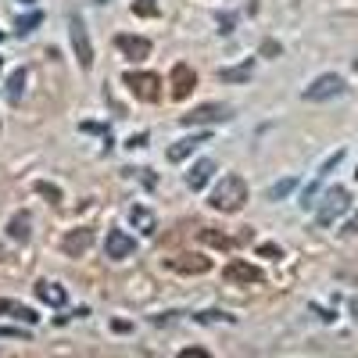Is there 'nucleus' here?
<instances>
[{"label":"nucleus","instance_id":"obj_20","mask_svg":"<svg viewBox=\"0 0 358 358\" xmlns=\"http://www.w3.org/2000/svg\"><path fill=\"white\" fill-rule=\"evenodd\" d=\"M40 22H43V15H40V11H29V15H18V18H15V29L25 36V33H33V29H36Z\"/></svg>","mask_w":358,"mask_h":358},{"label":"nucleus","instance_id":"obj_23","mask_svg":"<svg viewBox=\"0 0 358 358\" xmlns=\"http://www.w3.org/2000/svg\"><path fill=\"white\" fill-rule=\"evenodd\" d=\"M294 187H297V179H294V176H287V179H280V183H276L273 190H268V201H280V197H287V194H290Z\"/></svg>","mask_w":358,"mask_h":358},{"label":"nucleus","instance_id":"obj_7","mask_svg":"<svg viewBox=\"0 0 358 358\" xmlns=\"http://www.w3.org/2000/svg\"><path fill=\"white\" fill-rule=\"evenodd\" d=\"M226 280L236 283V287H251V283H262L265 276H262L258 265H251V262H244V258H233V262L226 265Z\"/></svg>","mask_w":358,"mask_h":358},{"label":"nucleus","instance_id":"obj_27","mask_svg":"<svg viewBox=\"0 0 358 358\" xmlns=\"http://www.w3.org/2000/svg\"><path fill=\"white\" fill-rule=\"evenodd\" d=\"M197 319H201V322H212V319H233V315H226V312H201Z\"/></svg>","mask_w":358,"mask_h":358},{"label":"nucleus","instance_id":"obj_5","mask_svg":"<svg viewBox=\"0 0 358 358\" xmlns=\"http://www.w3.org/2000/svg\"><path fill=\"white\" fill-rule=\"evenodd\" d=\"M69 36H72V50H76V62L83 69L94 65V47H90V36H86V25L79 15H69Z\"/></svg>","mask_w":358,"mask_h":358},{"label":"nucleus","instance_id":"obj_18","mask_svg":"<svg viewBox=\"0 0 358 358\" xmlns=\"http://www.w3.org/2000/svg\"><path fill=\"white\" fill-rule=\"evenodd\" d=\"M129 222H133L143 236H151V233H155V226H158L155 212H147V208H133V212H129Z\"/></svg>","mask_w":358,"mask_h":358},{"label":"nucleus","instance_id":"obj_29","mask_svg":"<svg viewBox=\"0 0 358 358\" xmlns=\"http://www.w3.org/2000/svg\"><path fill=\"white\" fill-rule=\"evenodd\" d=\"M351 312H355V319H358V297H355V301H351Z\"/></svg>","mask_w":358,"mask_h":358},{"label":"nucleus","instance_id":"obj_12","mask_svg":"<svg viewBox=\"0 0 358 358\" xmlns=\"http://www.w3.org/2000/svg\"><path fill=\"white\" fill-rule=\"evenodd\" d=\"M104 248H108V258H115V262H118V258H129V255L136 251L133 236H129V233H122V229H111Z\"/></svg>","mask_w":358,"mask_h":358},{"label":"nucleus","instance_id":"obj_19","mask_svg":"<svg viewBox=\"0 0 358 358\" xmlns=\"http://www.w3.org/2000/svg\"><path fill=\"white\" fill-rule=\"evenodd\" d=\"M25 79H29L25 69H15V72L8 76V101H22V94H25Z\"/></svg>","mask_w":358,"mask_h":358},{"label":"nucleus","instance_id":"obj_14","mask_svg":"<svg viewBox=\"0 0 358 358\" xmlns=\"http://www.w3.org/2000/svg\"><path fill=\"white\" fill-rule=\"evenodd\" d=\"M212 172H215V162H212V158H201V162L187 172V187H190V190H204V183L212 179Z\"/></svg>","mask_w":358,"mask_h":358},{"label":"nucleus","instance_id":"obj_15","mask_svg":"<svg viewBox=\"0 0 358 358\" xmlns=\"http://www.w3.org/2000/svg\"><path fill=\"white\" fill-rule=\"evenodd\" d=\"M201 143H208V133H197V136H187V140H179L169 147V162H183L187 155H194Z\"/></svg>","mask_w":358,"mask_h":358},{"label":"nucleus","instance_id":"obj_17","mask_svg":"<svg viewBox=\"0 0 358 358\" xmlns=\"http://www.w3.org/2000/svg\"><path fill=\"white\" fill-rule=\"evenodd\" d=\"M29 229H33V215H29V212H18L11 222H8V233H11V241H29Z\"/></svg>","mask_w":358,"mask_h":358},{"label":"nucleus","instance_id":"obj_21","mask_svg":"<svg viewBox=\"0 0 358 358\" xmlns=\"http://www.w3.org/2000/svg\"><path fill=\"white\" fill-rule=\"evenodd\" d=\"M251 69H255L251 62H248V65H241V69H222V72H219V79H222V83H244V79H251Z\"/></svg>","mask_w":358,"mask_h":358},{"label":"nucleus","instance_id":"obj_11","mask_svg":"<svg viewBox=\"0 0 358 358\" xmlns=\"http://www.w3.org/2000/svg\"><path fill=\"white\" fill-rule=\"evenodd\" d=\"M194 86H197V72L190 65H176L172 69V97L176 101H187L194 94Z\"/></svg>","mask_w":358,"mask_h":358},{"label":"nucleus","instance_id":"obj_13","mask_svg":"<svg viewBox=\"0 0 358 358\" xmlns=\"http://www.w3.org/2000/svg\"><path fill=\"white\" fill-rule=\"evenodd\" d=\"M36 297H40V301H47V305H54V308H65V305H69L65 287H57V283H50V280H40V283H36Z\"/></svg>","mask_w":358,"mask_h":358},{"label":"nucleus","instance_id":"obj_16","mask_svg":"<svg viewBox=\"0 0 358 358\" xmlns=\"http://www.w3.org/2000/svg\"><path fill=\"white\" fill-rule=\"evenodd\" d=\"M0 315H11V319L29 322V326L36 322V312L29 308V305H22V301H11V297H0Z\"/></svg>","mask_w":358,"mask_h":358},{"label":"nucleus","instance_id":"obj_26","mask_svg":"<svg viewBox=\"0 0 358 358\" xmlns=\"http://www.w3.org/2000/svg\"><path fill=\"white\" fill-rule=\"evenodd\" d=\"M179 358H212V355H208L204 348H183V351H179Z\"/></svg>","mask_w":358,"mask_h":358},{"label":"nucleus","instance_id":"obj_30","mask_svg":"<svg viewBox=\"0 0 358 358\" xmlns=\"http://www.w3.org/2000/svg\"><path fill=\"white\" fill-rule=\"evenodd\" d=\"M0 69H4V62H0Z\"/></svg>","mask_w":358,"mask_h":358},{"label":"nucleus","instance_id":"obj_6","mask_svg":"<svg viewBox=\"0 0 358 358\" xmlns=\"http://www.w3.org/2000/svg\"><path fill=\"white\" fill-rule=\"evenodd\" d=\"M90 248H94V229H90V226L69 229V233L62 236V251H65L69 258H83Z\"/></svg>","mask_w":358,"mask_h":358},{"label":"nucleus","instance_id":"obj_9","mask_svg":"<svg viewBox=\"0 0 358 358\" xmlns=\"http://www.w3.org/2000/svg\"><path fill=\"white\" fill-rule=\"evenodd\" d=\"M115 47L122 50L129 62H143V57H151V40L147 36H133V33H118L115 36Z\"/></svg>","mask_w":358,"mask_h":358},{"label":"nucleus","instance_id":"obj_25","mask_svg":"<svg viewBox=\"0 0 358 358\" xmlns=\"http://www.w3.org/2000/svg\"><path fill=\"white\" fill-rule=\"evenodd\" d=\"M133 11H136V15H147V18H155V15H158V4H151V0H136Z\"/></svg>","mask_w":358,"mask_h":358},{"label":"nucleus","instance_id":"obj_4","mask_svg":"<svg viewBox=\"0 0 358 358\" xmlns=\"http://www.w3.org/2000/svg\"><path fill=\"white\" fill-rule=\"evenodd\" d=\"M348 90V83L341 79V76H334V72H326V76H319V79H312L308 86H305V101H330V97H341Z\"/></svg>","mask_w":358,"mask_h":358},{"label":"nucleus","instance_id":"obj_3","mask_svg":"<svg viewBox=\"0 0 358 358\" xmlns=\"http://www.w3.org/2000/svg\"><path fill=\"white\" fill-rule=\"evenodd\" d=\"M351 208V194L344 190V187H330L322 194V204H319V226H330V222H337L344 212Z\"/></svg>","mask_w":358,"mask_h":358},{"label":"nucleus","instance_id":"obj_31","mask_svg":"<svg viewBox=\"0 0 358 358\" xmlns=\"http://www.w3.org/2000/svg\"><path fill=\"white\" fill-rule=\"evenodd\" d=\"M0 40H4V33H0Z\"/></svg>","mask_w":358,"mask_h":358},{"label":"nucleus","instance_id":"obj_1","mask_svg":"<svg viewBox=\"0 0 358 358\" xmlns=\"http://www.w3.org/2000/svg\"><path fill=\"white\" fill-rule=\"evenodd\" d=\"M208 204H212L215 212H241L248 204V183L241 176H222L219 187L212 190V197H208Z\"/></svg>","mask_w":358,"mask_h":358},{"label":"nucleus","instance_id":"obj_24","mask_svg":"<svg viewBox=\"0 0 358 358\" xmlns=\"http://www.w3.org/2000/svg\"><path fill=\"white\" fill-rule=\"evenodd\" d=\"M33 190H36V194H43V197H47V201H54V204L62 201V190L50 187V183H43V179H40V183H33Z\"/></svg>","mask_w":358,"mask_h":358},{"label":"nucleus","instance_id":"obj_2","mask_svg":"<svg viewBox=\"0 0 358 358\" xmlns=\"http://www.w3.org/2000/svg\"><path fill=\"white\" fill-rule=\"evenodd\" d=\"M122 83L129 86V94H133L136 101L155 104V101L162 97V79H158L155 72H126V76H122Z\"/></svg>","mask_w":358,"mask_h":358},{"label":"nucleus","instance_id":"obj_28","mask_svg":"<svg viewBox=\"0 0 358 358\" xmlns=\"http://www.w3.org/2000/svg\"><path fill=\"white\" fill-rule=\"evenodd\" d=\"M262 255H268V258H280V248H276V244H265V248H262Z\"/></svg>","mask_w":358,"mask_h":358},{"label":"nucleus","instance_id":"obj_10","mask_svg":"<svg viewBox=\"0 0 358 358\" xmlns=\"http://www.w3.org/2000/svg\"><path fill=\"white\" fill-rule=\"evenodd\" d=\"M165 265L172 268V273L201 276V273H208V268H212V258H204V255H176V258H169Z\"/></svg>","mask_w":358,"mask_h":358},{"label":"nucleus","instance_id":"obj_8","mask_svg":"<svg viewBox=\"0 0 358 358\" xmlns=\"http://www.w3.org/2000/svg\"><path fill=\"white\" fill-rule=\"evenodd\" d=\"M229 115H233L229 104H201V108H194L190 115H183V122H187V126H208V122H226Z\"/></svg>","mask_w":358,"mask_h":358},{"label":"nucleus","instance_id":"obj_22","mask_svg":"<svg viewBox=\"0 0 358 358\" xmlns=\"http://www.w3.org/2000/svg\"><path fill=\"white\" fill-rule=\"evenodd\" d=\"M201 244H212V248H233V236L215 233V229H201Z\"/></svg>","mask_w":358,"mask_h":358}]
</instances>
